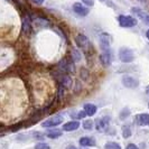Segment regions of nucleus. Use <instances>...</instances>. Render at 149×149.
Returning a JSON list of instances; mask_svg holds the SVG:
<instances>
[{"mask_svg": "<svg viewBox=\"0 0 149 149\" xmlns=\"http://www.w3.org/2000/svg\"><path fill=\"white\" fill-rule=\"evenodd\" d=\"M119 58L122 63H131L134 60V52L129 48L126 47H121L119 51Z\"/></svg>", "mask_w": 149, "mask_h": 149, "instance_id": "obj_1", "label": "nucleus"}, {"mask_svg": "<svg viewBox=\"0 0 149 149\" xmlns=\"http://www.w3.org/2000/svg\"><path fill=\"white\" fill-rule=\"evenodd\" d=\"M30 30H31V27H30L29 19L28 18H25L24 22H22V31L26 33V34H28V33H30Z\"/></svg>", "mask_w": 149, "mask_h": 149, "instance_id": "obj_17", "label": "nucleus"}, {"mask_svg": "<svg viewBox=\"0 0 149 149\" xmlns=\"http://www.w3.org/2000/svg\"><path fill=\"white\" fill-rule=\"evenodd\" d=\"M136 121L139 126H149V114L146 113H141V114H138L136 117Z\"/></svg>", "mask_w": 149, "mask_h": 149, "instance_id": "obj_12", "label": "nucleus"}, {"mask_svg": "<svg viewBox=\"0 0 149 149\" xmlns=\"http://www.w3.org/2000/svg\"><path fill=\"white\" fill-rule=\"evenodd\" d=\"M146 35H147V38L149 39V29L147 30V33H146Z\"/></svg>", "mask_w": 149, "mask_h": 149, "instance_id": "obj_32", "label": "nucleus"}, {"mask_svg": "<svg viewBox=\"0 0 149 149\" xmlns=\"http://www.w3.org/2000/svg\"><path fill=\"white\" fill-rule=\"evenodd\" d=\"M80 127V122L79 121H71V122H67L63 126V130L64 131H74L76 129H79Z\"/></svg>", "mask_w": 149, "mask_h": 149, "instance_id": "obj_13", "label": "nucleus"}, {"mask_svg": "<svg viewBox=\"0 0 149 149\" xmlns=\"http://www.w3.org/2000/svg\"><path fill=\"white\" fill-rule=\"evenodd\" d=\"M66 149H76V147L75 146H68Z\"/></svg>", "mask_w": 149, "mask_h": 149, "instance_id": "obj_30", "label": "nucleus"}, {"mask_svg": "<svg viewBox=\"0 0 149 149\" xmlns=\"http://www.w3.org/2000/svg\"><path fill=\"white\" fill-rule=\"evenodd\" d=\"M75 42H76V45L83 49L84 52H89L90 47H91V43H90V40L88 39L86 36H84V35H77L76 37H75Z\"/></svg>", "mask_w": 149, "mask_h": 149, "instance_id": "obj_2", "label": "nucleus"}, {"mask_svg": "<svg viewBox=\"0 0 149 149\" xmlns=\"http://www.w3.org/2000/svg\"><path fill=\"white\" fill-rule=\"evenodd\" d=\"M146 93H147V94L149 95V85L147 86V89H146Z\"/></svg>", "mask_w": 149, "mask_h": 149, "instance_id": "obj_31", "label": "nucleus"}, {"mask_svg": "<svg viewBox=\"0 0 149 149\" xmlns=\"http://www.w3.org/2000/svg\"><path fill=\"white\" fill-rule=\"evenodd\" d=\"M148 108H149V103H148Z\"/></svg>", "mask_w": 149, "mask_h": 149, "instance_id": "obj_33", "label": "nucleus"}, {"mask_svg": "<svg viewBox=\"0 0 149 149\" xmlns=\"http://www.w3.org/2000/svg\"><path fill=\"white\" fill-rule=\"evenodd\" d=\"M35 149H51V147L46 143H37L35 146Z\"/></svg>", "mask_w": 149, "mask_h": 149, "instance_id": "obj_24", "label": "nucleus"}, {"mask_svg": "<svg viewBox=\"0 0 149 149\" xmlns=\"http://www.w3.org/2000/svg\"><path fill=\"white\" fill-rule=\"evenodd\" d=\"M58 77H60L61 85H63V86H65V88H72V85H73V80H72V77H70L68 75H63V74H60Z\"/></svg>", "mask_w": 149, "mask_h": 149, "instance_id": "obj_11", "label": "nucleus"}, {"mask_svg": "<svg viewBox=\"0 0 149 149\" xmlns=\"http://www.w3.org/2000/svg\"><path fill=\"white\" fill-rule=\"evenodd\" d=\"M82 1H83V2H84V3H85V5H86V6H90V7L94 5V2H93V0H82Z\"/></svg>", "mask_w": 149, "mask_h": 149, "instance_id": "obj_26", "label": "nucleus"}, {"mask_svg": "<svg viewBox=\"0 0 149 149\" xmlns=\"http://www.w3.org/2000/svg\"><path fill=\"white\" fill-rule=\"evenodd\" d=\"M34 2H36V3H38V5H42L43 2H44V0H33Z\"/></svg>", "mask_w": 149, "mask_h": 149, "instance_id": "obj_28", "label": "nucleus"}, {"mask_svg": "<svg viewBox=\"0 0 149 149\" xmlns=\"http://www.w3.org/2000/svg\"><path fill=\"white\" fill-rule=\"evenodd\" d=\"M88 114H86V112L85 111H80L79 112V114H76V117L79 118V119H83V118H85Z\"/></svg>", "mask_w": 149, "mask_h": 149, "instance_id": "obj_25", "label": "nucleus"}, {"mask_svg": "<svg viewBox=\"0 0 149 149\" xmlns=\"http://www.w3.org/2000/svg\"><path fill=\"white\" fill-rule=\"evenodd\" d=\"M84 111L86 112V114L89 117H92L97 113V107L94 104H91V103H86V104H84Z\"/></svg>", "mask_w": 149, "mask_h": 149, "instance_id": "obj_15", "label": "nucleus"}, {"mask_svg": "<svg viewBox=\"0 0 149 149\" xmlns=\"http://www.w3.org/2000/svg\"><path fill=\"white\" fill-rule=\"evenodd\" d=\"M122 84L126 86V88H129V89H134V88H137L139 85V81L137 79H134L132 76H129V75H126L122 77Z\"/></svg>", "mask_w": 149, "mask_h": 149, "instance_id": "obj_6", "label": "nucleus"}, {"mask_svg": "<svg viewBox=\"0 0 149 149\" xmlns=\"http://www.w3.org/2000/svg\"><path fill=\"white\" fill-rule=\"evenodd\" d=\"M104 149H121V147L117 142H108V143H105Z\"/></svg>", "mask_w": 149, "mask_h": 149, "instance_id": "obj_19", "label": "nucleus"}, {"mask_svg": "<svg viewBox=\"0 0 149 149\" xmlns=\"http://www.w3.org/2000/svg\"><path fill=\"white\" fill-rule=\"evenodd\" d=\"M71 56H72V60L74 61V62H79V61L81 60V53L79 52L77 49H72V52H71Z\"/></svg>", "mask_w": 149, "mask_h": 149, "instance_id": "obj_18", "label": "nucleus"}, {"mask_svg": "<svg viewBox=\"0 0 149 149\" xmlns=\"http://www.w3.org/2000/svg\"><path fill=\"white\" fill-rule=\"evenodd\" d=\"M126 149H139V148H138L136 145H134V143H129Z\"/></svg>", "mask_w": 149, "mask_h": 149, "instance_id": "obj_27", "label": "nucleus"}, {"mask_svg": "<svg viewBox=\"0 0 149 149\" xmlns=\"http://www.w3.org/2000/svg\"><path fill=\"white\" fill-rule=\"evenodd\" d=\"M73 10H74L77 15H80V16H86L89 14V9L83 7L80 2H75L74 5H73Z\"/></svg>", "mask_w": 149, "mask_h": 149, "instance_id": "obj_10", "label": "nucleus"}, {"mask_svg": "<svg viewBox=\"0 0 149 149\" xmlns=\"http://www.w3.org/2000/svg\"><path fill=\"white\" fill-rule=\"evenodd\" d=\"M100 46L102 52H108L110 49V37L108 34H101L100 35Z\"/></svg>", "mask_w": 149, "mask_h": 149, "instance_id": "obj_7", "label": "nucleus"}, {"mask_svg": "<svg viewBox=\"0 0 149 149\" xmlns=\"http://www.w3.org/2000/svg\"><path fill=\"white\" fill-rule=\"evenodd\" d=\"M63 122V117L60 116V114H56V116H54L52 118H49V119L45 120L44 122L42 123V126L43 127H46V128H49V127H56V126H58Z\"/></svg>", "mask_w": 149, "mask_h": 149, "instance_id": "obj_5", "label": "nucleus"}, {"mask_svg": "<svg viewBox=\"0 0 149 149\" xmlns=\"http://www.w3.org/2000/svg\"><path fill=\"white\" fill-rule=\"evenodd\" d=\"M48 138H51V139H56V138H58L62 136V131L58 130V129H54V130H49L47 134H46Z\"/></svg>", "mask_w": 149, "mask_h": 149, "instance_id": "obj_16", "label": "nucleus"}, {"mask_svg": "<svg viewBox=\"0 0 149 149\" xmlns=\"http://www.w3.org/2000/svg\"><path fill=\"white\" fill-rule=\"evenodd\" d=\"M83 128H84L85 130H91V129L93 128V122H92L91 120H85V121L83 122Z\"/></svg>", "mask_w": 149, "mask_h": 149, "instance_id": "obj_22", "label": "nucleus"}, {"mask_svg": "<svg viewBox=\"0 0 149 149\" xmlns=\"http://www.w3.org/2000/svg\"><path fill=\"white\" fill-rule=\"evenodd\" d=\"M36 24H38V25L42 26V27H48V22L45 20V19H42V18L36 19Z\"/></svg>", "mask_w": 149, "mask_h": 149, "instance_id": "obj_23", "label": "nucleus"}, {"mask_svg": "<svg viewBox=\"0 0 149 149\" xmlns=\"http://www.w3.org/2000/svg\"><path fill=\"white\" fill-rule=\"evenodd\" d=\"M118 20H119V24L122 27H134V26L137 25V19L131 17V16L121 15L119 16Z\"/></svg>", "mask_w": 149, "mask_h": 149, "instance_id": "obj_3", "label": "nucleus"}, {"mask_svg": "<svg viewBox=\"0 0 149 149\" xmlns=\"http://www.w3.org/2000/svg\"><path fill=\"white\" fill-rule=\"evenodd\" d=\"M129 116H130V111H129V109H128V108H125V109L121 111V113H120V119L125 120L126 118H128Z\"/></svg>", "mask_w": 149, "mask_h": 149, "instance_id": "obj_21", "label": "nucleus"}, {"mask_svg": "<svg viewBox=\"0 0 149 149\" xmlns=\"http://www.w3.org/2000/svg\"><path fill=\"white\" fill-rule=\"evenodd\" d=\"M58 70L63 73H71V72H74L75 66L74 64L68 60H62L58 63Z\"/></svg>", "mask_w": 149, "mask_h": 149, "instance_id": "obj_4", "label": "nucleus"}, {"mask_svg": "<svg viewBox=\"0 0 149 149\" xmlns=\"http://www.w3.org/2000/svg\"><path fill=\"white\" fill-rule=\"evenodd\" d=\"M100 61L101 63L104 65V66H109L112 62V54L111 51H108V52H102L101 56H100Z\"/></svg>", "mask_w": 149, "mask_h": 149, "instance_id": "obj_8", "label": "nucleus"}, {"mask_svg": "<svg viewBox=\"0 0 149 149\" xmlns=\"http://www.w3.org/2000/svg\"><path fill=\"white\" fill-rule=\"evenodd\" d=\"M145 22L149 25V16H146V17H145Z\"/></svg>", "mask_w": 149, "mask_h": 149, "instance_id": "obj_29", "label": "nucleus"}, {"mask_svg": "<svg viewBox=\"0 0 149 149\" xmlns=\"http://www.w3.org/2000/svg\"><path fill=\"white\" fill-rule=\"evenodd\" d=\"M109 121H110V117H103V118H101V119H97L95 128H97L99 131L104 130L105 128L109 126Z\"/></svg>", "mask_w": 149, "mask_h": 149, "instance_id": "obj_9", "label": "nucleus"}, {"mask_svg": "<svg viewBox=\"0 0 149 149\" xmlns=\"http://www.w3.org/2000/svg\"><path fill=\"white\" fill-rule=\"evenodd\" d=\"M122 136L125 138H129L131 136V130H130V128L128 127V126H123L122 127Z\"/></svg>", "mask_w": 149, "mask_h": 149, "instance_id": "obj_20", "label": "nucleus"}, {"mask_svg": "<svg viewBox=\"0 0 149 149\" xmlns=\"http://www.w3.org/2000/svg\"><path fill=\"white\" fill-rule=\"evenodd\" d=\"M80 145L83 147H93L95 146V140L90 137H83L80 139Z\"/></svg>", "mask_w": 149, "mask_h": 149, "instance_id": "obj_14", "label": "nucleus"}]
</instances>
